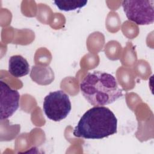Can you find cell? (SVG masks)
Returning a JSON list of instances; mask_svg holds the SVG:
<instances>
[{"mask_svg":"<svg viewBox=\"0 0 154 154\" xmlns=\"http://www.w3.org/2000/svg\"><path fill=\"white\" fill-rule=\"evenodd\" d=\"M72 109L68 94L62 90L50 92L43 100V109L46 117L54 122H60L67 117Z\"/></svg>","mask_w":154,"mask_h":154,"instance_id":"obj_3","label":"cell"},{"mask_svg":"<svg viewBox=\"0 0 154 154\" xmlns=\"http://www.w3.org/2000/svg\"><path fill=\"white\" fill-rule=\"evenodd\" d=\"M1 120L10 117L19 106L20 94L16 90L12 89L7 83L1 81Z\"/></svg>","mask_w":154,"mask_h":154,"instance_id":"obj_5","label":"cell"},{"mask_svg":"<svg viewBox=\"0 0 154 154\" xmlns=\"http://www.w3.org/2000/svg\"><path fill=\"white\" fill-rule=\"evenodd\" d=\"M153 0L123 1L122 6L126 17L138 25H147L154 21Z\"/></svg>","mask_w":154,"mask_h":154,"instance_id":"obj_4","label":"cell"},{"mask_svg":"<svg viewBox=\"0 0 154 154\" xmlns=\"http://www.w3.org/2000/svg\"><path fill=\"white\" fill-rule=\"evenodd\" d=\"M8 72L15 78L27 75L29 72V65L27 60L20 55L10 57L8 61Z\"/></svg>","mask_w":154,"mask_h":154,"instance_id":"obj_6","label":"cell"},{"mask_svg":"<svg viewBox=\"0 0 154 154\" xmlns=\"http://www.w3.org/2000/svg\"><path fill=\"white\" fill-rule=\"evenodd\" d=\"M80 90L87 102L94 106L111 104L123 96L116 78L101 71L88 72L80 83Z\"/></svg>","mask_w":154,"mask_h":154,"instance_id":"obj_1","label":"cell"},{"mask_svg":"<svg viewBox=\"0 0 154 154\" xmlns=\"http://www.w3.org/2000/svg\"><path fill=\"white\" fill-rule=\"evenodd\" d=\"M117 119L107 107L94 106L81 117L73 131L74 136L85 139H102L116 134Z\"/></svg>","mask_w":154,"mask_h":154,"instance_id":"obj_2","label":"cell"},{"mask_svg":"<svg viewBox=\"0 0 154 154\" xmlns=\"http://www.w3.org/2000/svg\"><path fill=\"white\" fill-rule=\"evenodd\" d=\"M88 2L86 0H61L54 1V3L61 11H69L81 8Z\"/></svg>","mask_w":154,"mask_h":154,"instance_id":"obj_7","label":"cell"}]
</instances>
